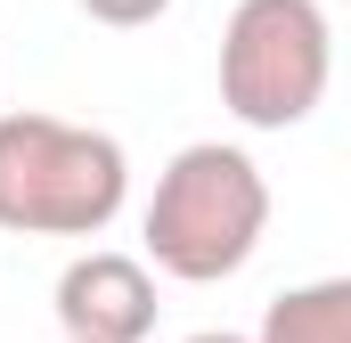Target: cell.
Instances as JSON below:
<instances>
[{
	"mask_svg": "<svg viewBox=\"0 0 351 343\" xmlns=\"http://www.w3.org/2000/svg\"><path fill=\"white\" fill-rule=\"evenodd\" d=\"M90 25H114V33H139V25H156L172 0H74Z\"/></svg>",
	"mask_w": 351,
	"mask_h": 343,
	"instance_id": "obj_6",
	"label": "cell"
},
{
	"mask_svg": "<svg viewBox=\"0 0 351 343\" xmlns=\"http://www.w3.org/2000/svg\"><path fill=\"white\" fill-rule=\"evenodd\" d=\"M269 229V180L245 147L229 139H196L180 147L172 164L156 172V196L139 213V246L147 261L180 278V286H213V278H237L245 261L262 254Z\"/></svg>",
	"mask_w": 351,
	"mask_h": 343,
	"instance_id": "obj_1",
	"label": "cell"
},
{
	"mask_svg": "<svg viewBox=\"0 0 351 343\" xmlns=\"http://www.w3.org/2000/svg\"><path fill=\"white\" fill-rule=\"evenodd\" d=\"M188 343H254V335H229V327H204V335H188Z\"/></svg>",
	"mask_w": 351,
	"mask_h": 343,
	"instance_id": "obj_7",
	"label": "cell"
},
{
	"mask_svg": "<svg viewBox=\"0 0 351 343\" xmlns=\"http://www.w3.org/2000/svg\"><path fill=\"white\" fill-rule=\"evenodd\" d=\"M343 8H351V0H343Z\"/></svg>",
	"mask_w": 351,
	"mask_h": 343,
	"instance_id": "obj_8",
	"label": "cell"
},
{
	"mask_svg": "<svg viewBox=\"0 0 351 343\" xmlns=\"http://www.w3.org/2000/svg\"><path fill=\"white\" fill-rule=\"evenodd\" d=\"M49 311H58V335L66 343H147L156 335V261L147 254H106V246H90L58 270V294H49Z\"/></svg>",
	"mask_w": 351,
	"mask_h": 343,
	"instance_id": "obj_4",
	"label": "cell"
},
{
	"mask_svg": "<svg viewBox=\"0 0 351 343\" xmlns=\"http://www.w3.org/2000/svg\"><path fill=\"white\" fill-rule=\"evenodd\" d=\"M131 196L114 131L66 115H0V229L8 237H98Z\"/></svg>",
	"mask_w": 351,
	"mask_h": 343,
	"instance_id": "obj_2",
	"label": "cell"
},
{
	"mask_svg": "<svg viewBox=\"0 0 351 343\" xmlns=\"http://www.w3.org/2000/svg\"><path fill=\"white\" fill-rule=\"evenodd\" d=\"M335 82V25L319 0H237L221 25V106L245 131H294Z\"/></svg>",
	"mask_w": 351,
	"mask_h": 343,
	"instance_id": "obj_3",
	"label": "cell"
},
{
	"mask_svg": "<svg viewBox=\"0 0 351 343\" xmlns=\"http://www.w3.org/2000/svg\"><path fill=\"white\" fill-rule=\"evenodd\" d=\"M254 343H351V278H302L262 311Z\"/></svg>",
	"mask_w": 351,
	"mask_h": 343,
	"instance_id": "obj_5",
	"label": "cell"
}]
</instances>
